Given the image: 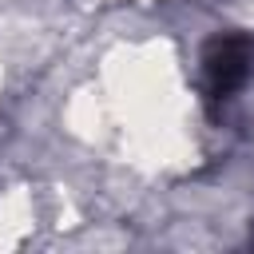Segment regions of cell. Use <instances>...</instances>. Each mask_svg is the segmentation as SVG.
I'll use <instances>...</instances> for the list:
<instances>
[{"instance_id":"6da1fadb","label":"cell","mask_w":254,"mask_h":254,"mask_svg":"<svg viewBox=\"0 0 254 254\" xmlns=\"http://www.w3.org/2000/svg\"><path fill=\"white\" fill-rule=\"evenodd\" d=\"M254 67V40L242 32H218L202 48V95L210 107L226 103L242 83L250 79Z\"/></svg>"}]
</instances>
